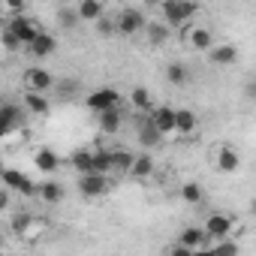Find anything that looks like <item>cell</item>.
Returning a JSON list of instances; mask_svg holds the SVG:
<instances>
[{
  "label": "cell",
  "instance_id": "1",
  "mask_svg": "<svg viewBox=\"0 0 256 256\" xmlns=\"http://www.w3.org/2000/svg\"><path fill=\"white\" fill-rule=\"evenodd\" d=\"M196 12H199V6L190 4V0H166V4H160V16H163L166 28H184V24H190V18Z\"/></svg>",
  "mask_w": 256,
  "mask_h": 256
},
{
  "label": "cell",
  "instance_id": "2",
  "mask_svg": "<svg viewBox=\"0 0 256 256\" xmlns=\"http://www.w3.org/2000/svg\"><path fill=\"white\" fill-rule=\"evenodd\" d=\"M145 24H148V16H145V10L126 6V10H120V12H118V18H114V34L136 36L139 30H145Z\"/></svg>",
  "mask_w": 256,
  "mask_h": 256
},
{
  "label": "cell",
  "instance_id": "3",
  "mask_svg": "<svg viewBox=\"0 0 256 256\" xmlns=\"http://www.w3.org/2000/svg\"><path fill=\"white\" fill-rule=\"evenodd\" d=\"M6 30L18 40V46H34V40L42 34V28H40L34 18H28V16H16V18H10V22H6Z\"/></svg>",
  "mask_w": 256,
  "mask_h": 256
},
{
  "label": "cell",
  "instance_id": "4",
  "mask_svg": "<svg viewBox=\"0 0 256 256\" xmlns=\"http://www.w3.org/2000/svg\"><path fill=\"white\" fill-rule=\"evenodd\" d=\"M205 232V241H223V238H232V217L229 214H211L208 223L202 226Z\"/></svg>",
  "mask_w": 256,
  "mask_h": 256
},
{
  "label": "cell",
  "instance_id": "5",
  "mask_svg": "<svg viewBox=\"0 0 256 256\" xmlns=\"http://www.w3.org/2000/svg\"><path fill=\"white\" fill-rule=\"evenodd\" d=\"M184 40H187V46L193 52H211V46H214V34L205 24H190L184 30Z\"/></svg>",
  "mask_w": 256,
  "mask_h": 256
},
{
  "label": "cell",
  "instance_id": "6",
  "mask_svg": "<svg viewBox=\"0 0 256 256\" xmlns=\"http://www.w3.org/2000/svg\"><path fill=\"white\" fill-rule=\"evenodd\" d=\"M24 84H28V94H48V90L54 88V78H52L48 70L30 66V70L24 72Z\"/></svg>",
  "mask_w": 256,
  "mask_h": 256
},
{
  "label": "cell",
  "instance_id": "7",
  "mask_svg": "<svg viewBox=\"0 0 256 256\" xmlns=\"http://www.w3.org/2000/svg\"><path fill=\"white\" fill-rule=\"evenodd\" d=\"M0 178H4V184H6V190L12 193H22V196H34L36 193V184L28 178V175H22V172H16V169H0Z\"/></svg>",
  "mask_w": 256,
  "mask_h": 256
},
{
  "label": "cell",
  "instance_id": "8",
  "mask_svg": "<svg viewBox=\"0 0 256 256\" xmlns=\"http://www.w3.org/2000/svg\"><path fill=\"white\" fill-rule=\"evenodd\" d=\"M78 193L84 196V199H96V196H102L106 190H108V175H78Z\"/></svg>",
  "mask_w": 256,
  "mask_h": 256
},
{
  "label": "cell",
  "instance_id": "9",
  "mask_svg": "<svg viewBox=\"0 0 256 256\" xmlns=\"http://www.w3.org/2000/svg\"><path fill=\"white\" fill-rule=\"evenodd\" d=\"M118 100H120V94H118L114 88H100V90H94V94L88 96V108L100 114V112L118 108Z\"/></svg>",
  "mask_w": 256,
  "mask_h": 256
},
{
  "label": "cell",
  "instance_id": "10",
  "mask_svg": "<svg viewBox=\"0 0 256 256\" xmlns=\"http://www.w3.org/2000/svg\"><path fill=\"white\" fill-rule=\"evenodd\" d=\"M148 120L157 126V133H160V136H172V133H175V108H169V106H157V108H151Z\"/></svg>",
  "mask_w": 256,
  "mask_h": 256
},
{
  "label": "cell",
  "instance_id": "11",
  "mask_svg": "<svg viewBox=\"0 0 256 256\" xmlns=\"http://www.w3.org/2000/svg\"><path fill=\"white\" fill-rule=\"evenodd\" d=\"M214 166H217V172L232 175V172L241 169V157H238V151H235L232 145H220L217 154H214Z\"/></svg>",
  "mask_w": 256,
  "mask_h": 256
},
{
  "label": "cell",
  "instance_id": "12",
  "mask_svg": "<svg viewBox=\"0 0 256 256\" xmlns=\"http://www.w3.org/2000/svg\"><path fill=\"white\" fill-rule=\"evenodd\" d=\"M18 124H22V108L18 106H12V102L0 106V139L10 136V133H16Z\"/></svg>",
  "mask_w": 256,
  "mask_h": 256
},
{
  "label": "cell",
  "instance_id": "13",
  "mask_svg": "<svg viewBox=\"0 0 256 256\" xmlns=\"http://www.w3.org/2000/svg\"><path fill=\"white\" fill-rule=\"evenodd\" d=\"M136 136H139V145H145V148H160V145H163V136L157 133V126H154L148 118H139Z\"/></svg>",
  "mask_w": 256,
  "mask_h": 256
},
{
  "label": "cell",
  "instance_id": "14",
  "mask_svg": "<svg viewBox=\"0 0 256 256\" xmlns=\"http://www.w3.org/2000/svg\"><path fill=\"white\" fill-rule=\"evenodd\" d=\"M208 58H211L214 66H232V64L238 60V48H235L232 42H220V46H211Z\"/></svg>",
  "mask_w": 256,
  "mask_h": 256
},
{
  "label": "cell",
  "instance_id": "15",
  "mask_svg": "<svg viewBox=\"0 0 256 256\" xmlns=\"http://www.w3.org/2000/svg\"><path fill=\"white\" fill-rule=\"evenodd\" d=\"M196 126H199L196 112H190V108H175V133H178V136H193Z\"/></svg>",
  "mask_w": 256,
  "mask_h": 256
},
{
  "label": "cell",
  "instance_id": "16",
  "mask_svg": "<svg viewBox=\"0 0 256 256\" xmlns=\"http://www.w3.org/2000/svg\"><path fill=\"white\" fill-rule=\"evenodd\" d=\"M78 12V22H100L106 16V6L100 4V0H82V4L76 6Z\"/></svg>",
  "mask_w": 256,
  "mask_h": 256
},
{
  "label": "cell",
  "instance_id": "17",
  "mask_svg": "<svg viewBox=\"0 0 256 256\" xmlns=\"http://www.w3.org/2000/svg\"><path fill=\"white\" fill-rule=\"evenodd\" d=\"M175 244H181V247H187V250H196V247H202V244H208V241H205L202 226H187V229H181V235H178Z\"/></svg>",
  "mask_w": 256,
  "mask_h": 256
},
{
  "label": "cell",
  "instance_id": "18",
  "mask_svg": "<svg viewBox=\"0 0 256 256\" xmlns=\"http://www.w3.org/2000/svg\"><path fill=\"white\" fill-rule=\"evenodd\" d=\"M70 163H72V169H76L78 175H90V172H94V151H88V148H76L72 157H70Z\"/></svg>",
  "mask_w": 256,
  "mask_h": 256
},
{
  "label": "cell",
  "instance_id": "19",
  "mask_svg": "<svg viewBox=\"0 0 256 256\" xmlns=\"http://www.w3.org/2000/svg\"><path fill=\"white\" fill-rule=\"evenodd\" d=\"M34 166H36L40 172H58V166H60V157H58L52 148H40V151L34 154Z\"/></svg>",
  "mask_w": 256,
  "mask_h": 256
},
{
  "label": "cell",
  "instance_id": "20",
  "mask_svg": "<svg viewBox=\"0 0 256 256\" xmlns=\"http://www.w3.org/2000/svg\"><path fill=\"white\" fill-rule=\"evenodd\" d=\"M130 175L133 178H151L154 175V157L151 154H139V157H133V166H130Z\"/></svg>",
  "mask_w": 256,
  "mask_h": 256
},
{
  "label": "cell",
  "instance_id": "21",
  "mask_svg": "<svg viewBox=\"0 0 256 256\" xmlns=\"http://www.w3.org/2000/svg\"><path fill=\"white\" fill-rule=\"evenodd\" d=\"M54 48H58V40H54L52 34H46V30H42V34L34 40V46H30V52H34L36 58H48Z\"/></svg>",
  "mask_w": 256,
  "mask_h": 256
},
{
  "label": "cell",
  "instance_id": "22",
  "mask_svg": "<svg viewBox=\"0 0 256 256\" xmlns=\"http://www.w3.org/2000/svg\"><path fill=\"white\" fill-rule=\"evenodd\" d=\"M24 108L36 118L48 114V96L46 94H24Z\"/></svg>",
  "mask_w": 256,
  "mask_h": 256
},
{
  "label": "cell",
  "instance_id": "23",
  "mask_svg": "<svg viewBox=\"0 0 256 256\" xmlns=\"http://www.w3.org/2000/svg\"><path fill=\"white\" fill-rule=\"evenodd\" d=\"M36 193H40V199H42V202H48V205L64 202V187H60V184H54V181L40 184V187H36Z\"/></svg>",
  "mask_w": 256,
  "mask_h": 256
},
{
  "label": "cell",
  "instance_id": "24",
  "mask_svg": "<svg viewBox=\"0 0 256 256\" xmlns=\"http://www.w3.org/2000/svg\"><path fill=\"white\" fill-rule=\"evenodd\" d=\"M120 112L118 108H108V112H100V130L102 133H118L120 130Z\"/></svg>",
  "mask_w": 256,
  "mask_h": 256
},
{
  "label": "cell",
  "instance_id": "25",
  "mask_svg": "<svg viewBox=\"0 0 256 256\" xmlns=\"http://www.w3.org/2000/svg\"><path fill=\"white\" fill-rule=\"evenodd\" d=\"M166 82L175 84V88H181V84L190 82V70H187L184 64H169V66H166Z\"/></svg>",
  "mask_w": 256,
  "mask_h": 256
},
{
  "label": "cell",
  "instance_id": "26",
  "mask_svg": "<svg viewBox=\"0 0 256 256\" xmlns=\"http://www.w3.org/2000/svg\"><path fill=\"white\" fill-rule=\"evenodd\" d=\"M54 18H58V24H60L64 30H72L76 24H82V22H78V12H76V6H60Z\"/></svg>",
  "mask_w": 256,
  "mask_h": 256
},
{
  "label": "cell",
  "instance_id": "27",
  "mask_svg": "<svg viewBox=\"0 0 256 256\" xmlns=\"http://www.w3.org/2000/svg\"><path fill=\"white\" fill-rule=\"evenodd\" d=\"M112 172V151H94V175H108Z\"/></svg>",
  "mask_w": 256,
  "mask_h": 256
},
{
  "label": "cell",
  "instance_id": "28",
  "mask_svg": "<svg viewBox=\"0 0 256 256\" xmlns=\"http://www.w3.org/2000/svg\"><path fill=\"white\" fill-rule=\"evenodd\" d=\"M133 154L130 151H112V172H130Z\"/></svg>",
  "mask_w": 256,
  "mask_h": 256
},
{
  "label": "cell",
  "instance_id": "29",
  "mask_svg": "<svg viewBox=\"0 0 256 256\" xmlns=\"http://www.w3.org/2000/svg\"><path fill=\"white\" fill-rule=\"evenodd\" d=\"M145 30H148L151 46H163V42L169 40V28H166V24H160V22H157V24H151V22H148V24H145Z\"/></svg>",
  "mask_w": 256,
  "mask_h": 256
},
{
  "label": "cell",
  "instance_id": "30",
  "mask_svg": "<svg viewBox=\"0 0 256 256\" xmlns=\"http://www.w3.org/2000/svg\"><path fill=\"white\" fill-rule=\"evenodd\" d=\"M181 199H184L187 205H199V202H202V187H199L196 181H187V184L181 187Z\"/></svg>",
  "mask_w": 256,
  "mask_h": 256
},
{
  "label": "cell",
  "instance_id": "31",
  "mask_svg": "<svg viewBox=\"0 0 256 256\" xmlns=\"http://www.w3.org/2000/svg\"><path fill=\"white\" fill-rule=\"evenodd\" d=\"M214 256H238V241L232 238H223V241H214Z\"/></svg>",
  "mask_w": 256,
  "mask_h": 256
},
{
  "label": "cell",
  "instance_id": "32",
  "mask_svg": "<svg viewBox=\"0 0 256 256\" xmlns=\"http://www.w3.org/2000/svg\"><path fill=\"white\" fill-rule=\"evenodd\" d=\"M130 102H133L136 108H151V94H148V88H133Z\"/></svg>",
  "mask_w": 256,
  "mask_h": 256
},
{
  "label": "cell",
  "instance_id": "33",
  "mask_svg": "<svg viewBox=\"0 0 256 256\" xmlns=\"http://www.w3.org/2000/svg\"><path fill=\"white\" fill-rule=\"evenodd\" d=\"M30 220H34V214H24V211L16 214V217H12V232H16V235H24V229L30 226Z\"/></svg>",
  "mask_w": 256,
  "mask_h": 256
},
{
  "label": "cell",
  "instance_id": "34",
  "mask_svg": "<svg viewBox=\"0 0 256 256\" xmlns=\"http://www.w3.org/2000/svg\"><path fill=\"white\" fill-rule=\"evenodd\" d=\"M42 229H46V223H42L40 217H34V220H30V226L24 229V235H22V238H24V241H34L36 235H42Z\"/></svg>",
  "mask_w": 256,
  "mask_h": 256
},
{
  "label": "cell",
  "instance_id": "35",
  "mask_svg": "<svg viewBox=\"0 0 256 256\" xmlns=\"http://www.w3.org/2000/svg\"><path fill=\"white\" fill-rule=\"evenodd\" d=\"M0 42H4V48H6V52H16V48H22V46H18V40H16L10 30H4V34H0Z\"/></svg>",
  "mask_w": 256,
  "mask_h": 256
},
{
  "label": "cell",
  "instance_id": "36",
  "mask_svg": "<svg viewBox=\"0 0 256 256\" xmlns=\"http://www.w3.org/2000/svg\"><path fill=\"white\" fill-rule=\"evenodd\" d=\"M96 30H100V34H102V36H108V34H114V22H112V18H106V16H102V18H100V22H96Z\"/></svg>",
  "mask_w": 256,
  "mask_h": 256
},
{
  "label": "cell",
  "instance_id": "37",
  "mask_svg": "<svg viewBox=\"0 0 256 256\" xmlns=\"http://www.w3.org/2000/svg\"><path fill=\"white\" fill-rule=\"evenodd\" d=\"M4 10L16 18V16H22V10H24V4H22V0H10V4H4Z\"/></svg>",
  "mask_w": 256,
  "mask_h": 256
},
{
  "label": "cell",
  "instance_id": "38",
  "mask_svg": "<svg viewBox=\"0 0 256 256\" xmlns=\"http://www.w3.org/2000/svg\"><path fill=\"white\" fill-rule=\"evenodd\" d=\"M10 202H12L10 190H0V214H4V211H10Z\"/></svg>",
  "mask_w": 256,
  "mask_h": 256
},
{
  "label": "cell",
  "instance_id": "39",
  "mask_svg": "<svg viewBox=\"0 0 256 256\" xmlns=\"http://www.w3.org/2000/svg\"><path fill=\"white\" fill-rule=\"evenodd\" d=\"M190 253H193V250H187V247H181V244H172L166 256H190Z\"/></svg>",
  "mask_w": 256,
  "mask_h": 256
},
{
  "label": "cell",
  "instance_id": "40",
  "mask_svg": "<svg viewBox=\"0 0 256 256\" xmlns=\"http://www.w3.org/2000/svg\"><path fill=\"white\" fill-rule=\"evenodd\" d=\"M190 256H214V250H211V247H196Z\"/></svg>",
  "mask_w": 256,
  "mask_h": 256
},
{
  "label": "cell",
  "instance_id": "41",
  "mask_svg": "<svg viewBox=\"0 0 256 256\" xmlns=\"http://www.w3.org/2000/svg\"><path fill=\"white\" fill-rule=\"evenodd\" d=\"M0 256H4V253H0Z\"/></svg>",
  "mask_w": 256,
  "mask_h": 256
}]
</instances>
